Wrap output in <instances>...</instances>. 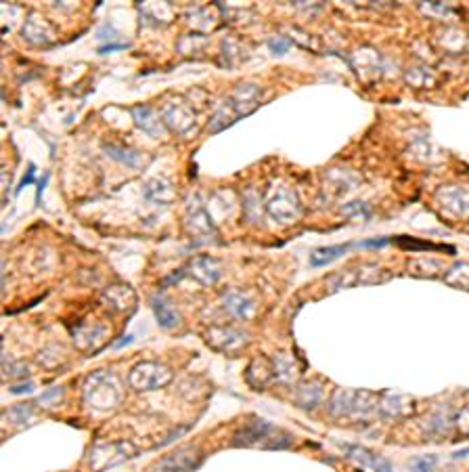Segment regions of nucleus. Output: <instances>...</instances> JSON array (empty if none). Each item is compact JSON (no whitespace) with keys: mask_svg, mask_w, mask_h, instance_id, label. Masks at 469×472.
I'll return each mask as SVG.
<instances>
[{"mask_svg":"<svg viewBox=\"0 0 469 472\" xmlns=\"http://www.w3.org/2000/svg\"><path fill=\"white\" fill-rule=\"evenodd\" d=\"M350 248H354V244H340V246H325V248H319L310 254V265L312 267H325L329 265V262L342 258Z\"/></svg>","mask_w":469,"mask_h":472,"instance_id":"9b49d317","label":"nucleus"},{"mask_svg":"<svg viewBox=\"0 0 469 472\" xmlns=\"http://www.w3.org/2000/svg\"><path fill=\"white\" fill-rule=\"evenodd\" d=\"M105 300H107L114 308H118V311H126V308L134 306L136 296H134V292H132L130 288H126V286H114L112 290H107Z\"/></svg>","mask_w":469,"mask_h":472,"instance_id":"f8f14e48","label":"nucleus"},{"mask_svg":"<svg viewBox=\"0 0 469 472\" xmlns=\"http://www.w3.org/2000/svg\"><path fill=\"white\" fill-rule=\"evenodd\" d=\"M46 179H48V177H44V179H42V181H40V183H38V204H40V199H42V191H44V185H46Z\"/></svg>","mask_w":469,"mask_h":472,"instance_id":"b1692460","label":"nucleus"},{"mask_svg":"<svg viewBox=\"0 0 469 472\" xmlns=\"http://www.w3.org/2000/svg\"><path fill=\"white\" fill-rule=\"evenodd\" d=\"M402 403H406L404 397H392V399H388L386 403H382V411H384L386 415H392V409H396V415H400V413H404V409H406V405H402Z\"/></svg>","mask_w":469,"mask_h":472,"instance_id":"a211bd4d","label":"nucleus"},{"mask_svg":"<svg viewBox=\"0 0 469 472\" xmlns=\"http://www.w3.org/2000/svg\"><path fill=\"white\" fill-rule=\"evenodd\" d=\"M84 401L98 411H110L122 401V384L112 372H96L84 382Z\"/></svg>","mask_w":469,"mask_h":472,"instance_id":"f257e3e1","label":"nucleus"},{"mask_svg":"<svg viewBox=\"0 0 469 472\" xmlns=\"http://www.w3.org/2000/svg\"><path fill=\"white\" fill-rule=\"evenodd\" d=\"M269 46H271V50L275 52V55H285V52L289 50V46H291V42L287 38H283V36H277V38L269 40Z\"/></svg>","mask_w":469,"mask_h":472,"instance_id":"aec40b11","label":"nucleus"},{"mask_svg":"<svg viewBox=\"0 0 469 472\" xmlns=\"http://www.w3.org/2000/svg\"><path fill=\"white\" fill-rule=\"evenodd\" d=\"M321 401H323V386H319V384H306V386H302L300 393H298V403H300V407L312 409V407H317Z\"/></svg>","mask_w":469,"mask_h":472,"instance_id":"4468645a","label":"nucleus"},{"mask_svg":"<svg viewBox=\"0 0 469 472\" xmlns=\"http://www.w3.org/2000/svg\"><path fill=\"white\" fill-rule=\"evenodd\" d=\"M455 429H457L461 435L469 437V407H463V409L457 413V417H455Z\"/></svg>","mask_w":469,"mask_h":472,"instance_id":"6ab92c4d","label":"nucleus"},{"mask_svg":"<svg viewBox=\"0 0 469 472\" xmlns=\"http://www.w3.org/2000/svg\"><path fill=\"white\" fill-rule=\"evenodd\" d=\"M34 173H36V168H34V164H32V166H30V170H28V175L23 177V181L19 183V187H17V193H19V191H21V189H23L28 183H32V181H34Z\"/></svg>","mask_w":469,"mask_h":472,"instance_id":"4be33fe9","label":"nucleus"},{"mask_svg":"<svg viewBox=\"0 0 469 472\" xmlns=\"http://www.w3.org/2000/svg\"><path fill=\"white\" fill-rule=\"evenodd\" d=\"M172 380V370L162 363L145 361L134 365L130 372V384L134 391H158Z\"/></svg>","mask_w":469,"mask_h":472,"instance_id":"7ed1b4c3","label":"nucleus"},{"mask_svg":"<svg viewBox=\"0 0 469 472\" xmlns=\"http://www.w3.org/2000/svg\"><path fill=\"white\" fill-rule=\"evenodd\" d=\"M291 435H285L281 431H277L275 426H271L264 420H256V422H249L245 429H241L235 437V445L245 447V445H260L264 449H281L291 445Z\"/></svg>","mask_w":469,"mask_h":472,"instance_id":"f03ea898","label":"nucleus"},{"mask_svg":"<svg viewBox=\"0 0 469 472\" xmlns=\"http://www.w3.org/2000/svg\"><path fill=\"white\" fill-rule=\"evenodd\" d=\"M344 449H346V453H350V458L358 460L364 466L373 468L375 472H392V464L386 458H382V455H377V453H373L369 449H364L360 445H344Z\"/></svg>","mask_w":469,"mask_h":472,"instance_id":"9d476101","label":"nucleus"},{"mask_svg":"<svg viewBox=\"0 0 469 472\" xmlns=\"http://www.w3.org/2000/svg\"><path fill=\"white\" fill-rule=\"evenodd\" d=\"M132 453H134V451L130 449L128 443H116L114 453H110V445H105V447H101L98 451L92 453V468H94V470H101V468L105 470V468H110V466H116V464H120V462L132 458Z\"/></svg>","mask_w":469,"mask_h":472,"instance_id":"0eeeda50","label":"nucleus"},{"mask_svg":"<svg viewBox=\"0 0 469 472\" xmlns=\"http://www.w3.org/2000/svg\"><path fill=\"white\" fill-rule=\"evenodd\" d=\"M132 340H134V338H132V336H126V340H122V342H116V344H114V348H122V346H126V344H130V342H132Z\"/></svg>","mask_w":469,"mask_h":472,"instance_id":"393cba45","label":"nucleus"},{"mask_svg":"<svg viewBox=\"0 0 469 472\" xmlns=\"http://www.w3.org/2000/svg\"><path fill=\"white\" fill-rule=\"evenodd\" d=\"M189 273L201 282L203 286H212L220 279L222 275V267L218 265V262L214 258H207V256H199V258H193L191 265H189Z\"/></svg>","mask_w":469,"mask_h":472,"instance_id":"423d86ee","label":"nucleus"},{"mask_svg":"<svg viewBox=\"0 0 469 472\" xmlns=\"http://www.w3.org/2000/svg\"><path fill=\"white\" fill-rule=\"evenodd\" d=\"M225 308L231 313V317L239 319V322H247L256 315V304L251 298H247L241 292H231L225 296Z\"/></svg>","mask_w":469,"mask_h":472,"instance_id":"1a4fd4ad","label":"nucleus"},{"mask_svg":"<svg viewBox=\"0 0 469 472\" xmlns=\"http://www.w3.org/2000/svg\"><path fill=\"white\" fill-rule=\"evenodd\" d=\"M446 282L461 288V290H469V265H465V262H461V265L452 267L450 273L446 275Z\"/></svg>","mask_w":469,"mask_h":472,"instance_id":"2eb2a0df","label":"nucleus"},{"mask_svg":"<svg viewBox=\"0 0 469 472\" xmlns=\"http://www.w3.org/2000/svg\"><path fill=\"white\" fill-rule=\"evenodd\" d=\"M203 455L195 447H183L166 455L151 468V472H193L201 464Z\"/></svg>","mask_w":469,"mask_h":472,"instance_id":"20e7f679","label":"nucleus"},{"mask_svg":"<svg viewBox=\"0 0 469 472\" xmlns=\"http://www.w3.org/2000/svg\"><path fill=\"white\" fill-rule=\"evenodd\" d=\"M105 151L112 157H116V160H122L128 166H136L138 164V153L136 151H130V149H124V147H118V145H105Z\"/></svg>","mask_w":469,"mask_h":472,"instance_id":"dca6fc26","label":"nucleus"},{"mask_svg":"<svg viewBox=\"0 0 469 472\" xmlns=\"http://www.w3.org/2000/svg\"><path fill=\"white\" fill-rule=\"evenodd\" d=\"M438 466V455H419L410 460V472H434Z\"/></svg>","mask_w":469,"mask_h":472,"instance_id":"f3484780","label":"nucleus"},{"mask_svg":"<svg viewBox=\"0 0 469 472\" xmlns=\"http://www.w3.org/2000/svg\"><path fill=\"white\" fill-rule=\"evenodd\" d=\"M207 342L218 351L233 353V351H241L247 344V334L235 328H212L207 332Z\"/></svg>","mask_w":469,"mask_h":472,"instance_id":"39448f33","label":"nucleus"},{"mask_svg":"<svg viewBox=\"0 0 469 472\" xmlns=\"http://www.w3.org/2000/svg\"><path fill=\"white\" fill-rule=\"evenodd\" d=\"M32 389H34V386H32L30 382H25V384H17V386H13V389H11V393H15V395H17V393H32Z\"/></svg>","mask_w":469,"mask_h":472,"instance_id":"5701e85b","label":"nucleus"},{"mask_svg":"<svg viewBox=\"0 0 469 472\" xmlns=\"http://www.w3.org/2000/svg\"><path fill=\"white\" fill-rule=\"evenodd\" d=\"M132 116H134V122L143 128V130H147V132H155V135H160V122H158V118H155V112L151 110V108H136V110H132Z\"/></svg>","mask_w":469,"mask_h":472,"instance_id":"ddd939ff","label":"nucleus"},{"mask_svg":"<svg viewBox=\"0 0 469 472\" xmlns=\"http://www.w3.org/2000/svg\"><path fill=\"white\" fill-rule=\"evenodd\" d=\"M151 308H153V315L155 319H158V324L166 330H176L180 326V315L178 311L174 308V304L170 300H166L164 296H153L151 300Z\"/></svg>","mask_w":469,"mask_h":472,"instance_id":"6e6552de","label":"nucleus"},{"mask_svg":"<svg viewBox=\"0 0 469 472\" xmlns=\"http://www.w3.org/2000/svg\"><path fill=\"white\" fill-rule=\"evenodd\" d=\"M392 239H388V237H382V239H367V242H362V244H358V246H362V248H382V246H388Z\"/></svg>","mask_w":469,"mask_h":472,"instance_id":"412c9836","label":"nucleus"}]
</instances>
